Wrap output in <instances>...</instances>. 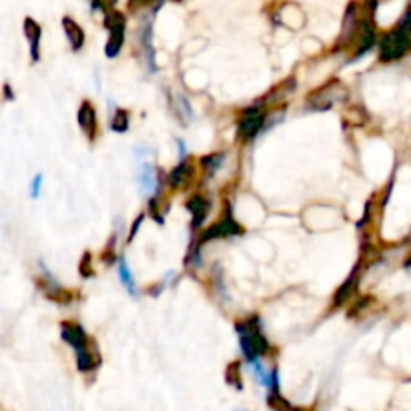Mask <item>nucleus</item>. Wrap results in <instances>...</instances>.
Here are the masks:
<instances>
[{
	"mask_svg": "<svg viewBox=\"0 0 411 411\" xmlns=\"http://www.w3.org/2000/svg\"><path fill=\"white\" fill-rule=\"evenodd\" d=\"M237 333H239V341L245 357L251 364H257L261 355L269 351V341L265 339V335L261 333V323L259 317L245 319L237 323Z\"/></svg>",
	"mask_w": 411,
	"mask_h": 411,
	"instance_id": "obj_1",
	"label": "nucleus"
},
{
	"mask_svg": "<svg viewBox=\"0 0 411 411\" xmlns=\"http://www.w3.org/2000/svg\"><path fill=\"white\" fill-rule=\"evenodd\" d=\"M263 123H265V113L261 108H247L241 118V125H239V133L245 139H253L261 130Z\"/></svg>",
	"mask_w": 411,
	"mask_h": 411,
	"instance_id": "obj_3",
	"label": "nucleus"
},
{
	"mask_svg": "<svg viewBox=\"0 0 411 411\" xmlns=\"http://www.w3.org/2000/svg\"><path fill=\"white\" fill-rule=\"evenodd\" d=\"M79 125L84 130V135L89 137V141H94L96 137V113L91 103H82L79 108Z\"/></svg>",
	"mask_w": 411,
	"mask_h": 411,
	"instance_id": "obj_5",
	"label": "nucleus"
},
{
	"mask_svg": "<svg viewBox=\"0 0 411 411\" xmlns=\"http://www.w3.org/2000/svg\"><path fill=\"white\" fill-rule=\"evenodd\" d=\"M191 173H193L191 167H188L187 163H181L175 171H173V175H171V185H173V187H183L188 179H191Z\"/></svg>",
	"mask_w": 411,
	"mask_h": 411,
	"instance_id": "obj_7",
	"label": "nucleus"
},
{
	"mask_svg": "<svg viewBox=\"0 0 411 411\" xmlns=\"http://www.w3.org/2000/svg\"><path fill=\"white\" fill-rule=\"evenodd\" d=\"M120 279H123V283L127 285V289H129L130 293H135V281H133V275H130V269L127 267V261L125 259H120Z\"/></svg>",
	"mask_w": 411,
	"mask_h": 411,
	"instance_id": "obj_11",
	"label": "nucleus"
},
{
	"mask_svg": "<svg viewBox=\"0 0 411 411\" xmlns=\"http://www.w3.org/2000/svg\"><path fill=\"white\" fill-rule=\"evenodd\" d=\"M111 127L118 133H123V130H127L129 127V113L127 111H123V108H118L115 111V115L111 118Z\"/></svg>",
	"mask_w": 411,
	"mask_h": 411,
	"instance_id": "obj_9",
	"label": "nucleus"
},
{
	"mask_svg": "<svg viewBox=\"0 0 411 411\" xmlns=\"http://www.w3.org/2000/svg\"><path fill=\"white\" fill-rule=\"evenodd\" d=\"M188 209L191 213L195 215V227H199L203 223V219H205V215H207V209H209V205H207V201L203 199V197H193V201L188 203Z\"/></svg>",
	"mask_w": 411,
	"mask_h": 411,
	"instance_id": "obj_6",
	"label": "nucleus"
},
{
	"mask_svg": "<svg viewBox=\"0 0 411 411\" xmlns=\"http://www.w3.org/2000/svg\"><path fill=\"white\" fill-rule=\"evenodd\" d=\"M40 181H43V176H36L35 183H33V195H38V187H40Z\"/></svg>",
	"mask_w": 411,
	"mask_h": 411,
	"instance_id": "obj_12",
	"label": "nucleus"
},
{
	"mask_svg": "<svg viewBox=\"0 0 411 411\" xmlns=\"http://www.w3.org/2000/svg\"><path fill=\"white\" fill-rule=\"evenodd\" d=\"M243 233V229L235 223V219L231 217V213L225 217L223 221H219L217 225H213L209 231H205L203 237H201V245L203 243H207V241H211L215 237H231V235H241Z\"/></svg>",
	"mask_w": 411,
	"mask_h": 411,
	"instance_id": "obj_4",
	"label": "nucleus"
},
{
	"mask_svg": "<svg viewBox=\"0 0 411 411\" xmlns=\"http://www.w3.org/2000/svg\"><path fill=\"white\" fill-rule=\"evenodd\" d=\"M62 339L69 341L77 351V365L81 371L94 369V357L89 351V339L84 335V329L77 323H62Z\"/></svg>",
	"mask_w": 411,
	"mask_h": 411,
	"instance_id": "obj_2",
	"label": "nucleus"
},
{
	"mask_svg": "<svg viewBox=\"0 0 411 411\" xmlns=\"http://www.w3.org/2000/svg\"><path fill=\"white\" fill-rule=\"evenodd\" d=\"M227 381L237 389H243V381H241V376H239V364H231L229 369H227Z\"/></svg>",
	"mask_w": 411,
	"mask_h": 411,
	"instance_id": "obj_10",
	"label": "nucleus"
},
{
	"mask_svg": "<svg viewBox=\"0 0 411 411\" xmlns=\"http://www.w3.org/2000/svg\"><path fill=\"white\" fill-rule=\"evenodd\" d=\"M269 407L275 411H295L293 405L285 400L279 391H269Z\"/></svg>",
	"mask_w": 411,
	"mask_h": 411,
	"instance_id": "obj_8",
	"label": "nucleus"
},
{
	"mask_svg": "<svg viewBox=\"0 0 411 411\" xmlns=\"http://www.w3.org/2000/svg\"><path fill=\"white\" fill-rule=\"evenodd\" d=\"M295 411H299V410H295Z\"/></svg>",
	"mask_w": 411,
	"mask_h": 411,
	"instance_id": "obj_13",
	"label": "nucleus"
}]
</instances>
